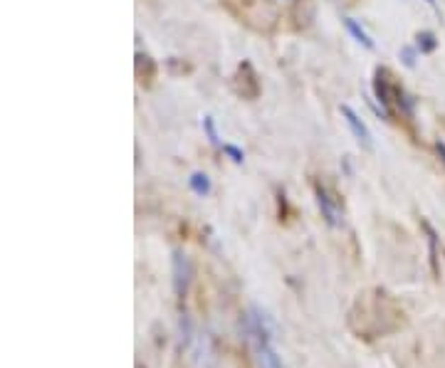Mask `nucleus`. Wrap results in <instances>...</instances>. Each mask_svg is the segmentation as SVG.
<instances>
[{"label":"nucleus","instance_id":"f257e3e1","mask_svg":"<svg viewBox=\"0 0 445 368\" xmlns=\"http://www.w3.org/2000/svg\"><path fill=\"white\" fill-rule=\"evenodd\" d=\"M250 344H253V354H255V364H258V368H284L282 359H279L277 351L272 349L270 336L250 334Z\"/></svg>","mask_w":445,"mask_h":368},{"label":"nucleus","instance_id":"f03ea898","mask_svg":"<svg viewBox=\"0 0 445 368\" xmlns=\"http://www.w3.org/2000/svg\"><path fill=\"white\" fill-rule=\"evenodd\" d=\"M339 112H342V117H344V122H347V126H349V129H352L354 139H357L359 144L364 146V149L371 151V149H374L371 131H369V126L362 122V117H359V114L354 112V109L349 107V104H342V107H339Z\"/></svg>","mask_w":445,"mask_h":368},{"label":"nucleus","instance_id":"7ed1b4c3","mask_svg":"<svg viewBox=\"0 0 445 368\" xmlns=\"http://www.w3.org/2000/svg\"><path fill=\"white\" fill-rule=\"evenodd\" d=\"M171 267H173V287H176V294H186L188 289V282H191V262H188L186 252L183 250H176L171 257Z\"/></svg>","mask_w":445,"mask_h":368},{"label":"nucleus","instance_id":"20e7f679","mask_svg":"<svg viewBox=\"0 0 445 368\" xmlns=\"http://www.w3.org/2000/svg\"><path fill=\"white\" fill-rule=\"evenodd\" d=\"M317 203H319V208H322V215H324V220H327L332 228H339V225L344 223V213H342V208H339L337 203H334V198L327 193L324 188H317Z\"/></svg>","mask_w":445,"mask_h":368},{"label":"nucleus","instance_id":"39448f33","mask_svg":"<svg viewBox=\"0 0 445 368\" xmlns=\"http://www.w3.org/2000/svg\"><path fill=\"white\" fill-rule=\"evenodd\" d=\"M344 25H347V30H349V35H352L354 40H357L362 47H366V50H374V40H371V35L366 33V30L362 28V25L357 23L354 18H347L344 20Z\"/></svg>","mask_w":445,"mask_h":368},{"label":"nucleus","instance_id":"423d86ee","mask_svg":"<svg viewBox=\"0 0 445 368\" xmlns=\"http://www.w3.org/2000/svg\"><path fill=\"white\" fill-rule=\"evenodd\" d=\"M188 185H191V190L196 195H201V198H206L208 193L213 190V183H211V178H208L206 173H201V171H196V173L188 178Z\"/></svg>","mask_w":445,"mask_h":368},{"label":"nucleus","instance_id":"0eeeda50","mask_svg":"<svg viewBox=\"0 0 445 368\" xmlns=\"http://www.w3.org/2000/svg\"><path fill=\"white\" fill-rule=\"evenodd\" d=\"M203 131H206L208 141H211V146H216V149H223V141L221 136H218V129H216V122H213V117H203Z\"/></svg>","mask_w":445,"mask_h":368},{"label":"nucleus","instance_id":"6e6552de","mask_svg":"<svg viewBox=\"0 0 445 368\" xmlns=\"http://www.w3.org/2000/svg\"><path fill=\"white\" fill-rule=\"evenodd\" d=\"M223 151H225V154L230 156V159H233V163H243V161H245V154H243V151L238 149V146H233V144H225V146H223Z\"/></svg>","mask_w":445,"mask_h":368},{"label":"nucleus","instance_id":"1a4fd4ad","mask_svg":"<svg viewBox=\"0 0 445 368\" xmlns=\"http://www.w3.org/2000/svg\"><path fill=\"white\" fill-rule=\"evenodd\" d=\"M418 40H423V50H426V52H431V50L436 47V40H433L431 33H421L418 35Z\"/></svg>","mask_w":445,"mask_h":368},{"label":"nucleus","instance_id":"9d476101","mask_svg":"<svg viewBox=\"0 0 445 368\" xmlns=\"http://www.w3.org/2000/svg\"><path fill=\"white\" fill-rule=\"evenodd\" d=\"M438 151H441L443 159H445V144H443V141H438Z\"/></svg>","mask_w":445,"mask_h":368}]
</instances>
